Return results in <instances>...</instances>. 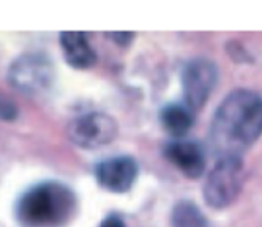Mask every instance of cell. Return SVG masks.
Segmentation results:
<instances>
[{
    "label": "cell",
    "instance_id": "30bf717a",
    "mask_svg": "<svg viewBox=\"0 0 262 227\" xmlns=\"http://www.w3.org/2000/svg\"><path fill=\"white\" fill-rule=\"evenodd\" d=\"M194 116L185 104H169L161 110V125L174 138H183L191 129Z\"/></svg>",
    "mask_w": 262,
    "mask_h": 227
},
{
    "label": "cell",
    "instance_id": "7a4b0ae2",
    "mask_svg": "<svg viewBox=\"0 0 262 227\" xmlns=\"http://www.w3.org/2000/svg\"><path fill=\"white\" fill-rule=\"evenodd\" d=\"M76 213V194L60 181L29 188L16 205V218L23 227H63Z\"/></svg>",
    "mask_w": 262,
    "mask_h": 227
},
{
    "label": "cell",
    "instance_id": "5b68a950",
    "mask_svg": "<svg viewBox=\"0 0 262 227\" xmlns=\"http://www.w3.org/2000/svg\"><path fill=\"white\" fill-rule=\"evenodd\" d=\"M117 123L104 112H87L68 125V138L81 148H100L114 141Z\"/></svg>",
    "mask_w": 262,
    "mask_h": 227
},
{
    "label": "cell",
    "instance_id": "8992f818",
    "mask_svg": "<svg viewBox=\"0 0 262 227\" xmlns=\"http://www.w3.org/2000/svg\"><path fill=\"white\" fill-rule=\"evenodd\" d=\"M218 81L216 65L209 59H193L182 71V87L185 106L193 112L207 103L210 93Z\"/></svg>",
    "mask_w": 262,
    "mask_h": 227
},
{
    "label": "cell",
    "instance_id": "4fadbf2b",
    "mask_svg": "<svg viewBox=\"0 0 262 227\" xmlns=\"http://www.w3.org/2000/svg\"><path fill=\"white\" fill-rule=\"evenodd\" d=\"M100 227H126L125 221L117 216V215H109L107 218H104L100 224Z\"/></svg>",
    "mask_w": 262,
    "mask_h": 227
},
{
    "label": "cell",
    "instance_id": "277c9868",
    "mask_svg": "<svg viewBox=\"0 0 262 227\" xmlns=\"http://www.w3.org/2000/svg\"><path fill=\"white\" fill-rule=\"evenodd\" d=\"M54 79V68L45 54L29 52L16 59L8 71L10 84L27 95H38L49 88Z\"/></svg>",
    "mask_w": 262,
    "mask_h": 227
},
{
    "label": "cell",
    "instance_id": "8fae6325",
    "mask_svg": "<svg viewBox=\"0 0 262 227\" xmlns=\"http://www.w3.org/2000/svg\"><path fill=\"white\" fill-rule=\"evenodd\" d=\"M172 227H207V219L199 207L190 200H180L172 210Z\"/></svg>",
    "mask_w": 262,
    "mask_h": 227
},
{
    "label": "cell",
    "instance_id": "6da1fadb",
    "mask_svg": "<svg viewBox=\"0 0 262 227\" xmlns=\"http://www.w3.org/2000/svg\"><path fill=\"white\" fill-rule=\"evenodd\" d=\"M262 136V95L237 88L216 107L210 142L218 158H242Z\"/></svg>",
    "mask_w": 262,
    "mask_h": 227
},
{
    "label": "cell",
    "instance_id": "9c48e42d",
    "mask_svg": "<svg viewBox=\"0 0 262 227\" xmlns=\"http://www.w3.org/2000/svg\"><path fill=\"white\" fill-rule=\"evenodd\" d=\"M60 46L65 60L73 68H90L97 62V54L89 43V38L84 32H62Z\"/></svg>",
    "mask_w": 262,
    "mask_h": 227
},
{
    "label": "cell",
    "instance_id": "3957f363",
    "mask_svg": "<svg viewBox=\"0 0 262 227\" xmlns=\"http://www.w3.org/2000/svg\"><path fill=\"white\" fill-rule=\"evenodd\" d=\"M243 180H245V166L242 158H218L205 178L202 189L204 200L213 210L228 208L238 197Z\"/></svg>",
    "mask_w": 262,
    "mask_h": 227
},
{
    "label": "cell",
    "instance_id": "ba28073f",
    "mask_svg": "<svg viewBox=\"0 0 262 227\" xmlns=\"http://www.w3.org/2000/svg\"><path fill=\"white\" fill-rule=\"evenodd\" d=\"M166 158L188 178H199L205 170V153L193 141H174L164 148Z\"/></svg>",
    "mask_w": 262,
    "mask_h": 227
},
{
    "label": "cell",
    "instance_id": "52a82bcc",
    "mask_svg": "<svg viewBox=\"0 0 262 227\" xmlns=\"http://www.w3.org/2000/svg\"><path fill=\"white\" fill-rule=\"evenodd\" d=\"M139 167L131 156H114L95 167L98 183L111 193H126L138 178Z\"/></svg>",
    "mask_w": 262,
    "mask_h": 227
},
{
    "label": "cell",
    "instance_id": "7c38bea8",
    "mask_svg": "<svg viewBox=\"0 0 262 227\" xmlns=\"http://www.w3.org/2000/svg\"><path fill=\"white\" fill-rule=\"evenodd\" d=\"M17 116L16 107L5 98H0V119L5 120H11Z\"/></svg>",
    "mask_w": 262,
    "mask_h": 227
},
{
    "label": "cell",
    "instance_id": "5bb4252c",
    "mask_svg": "<svg viewBox=\"0 0 262 227\" xmlns=\"http://www.w3.org/2000/svg\"><path fill=\"white\" fill-rule=\"evenodd\" d=\"M112 35V38L117 41V43H129L131 38H133V33H128V32H119V33H109Z\"/></svg>",
    "mask_w": 262,
    "mask_h": 227
}]
</instances>
